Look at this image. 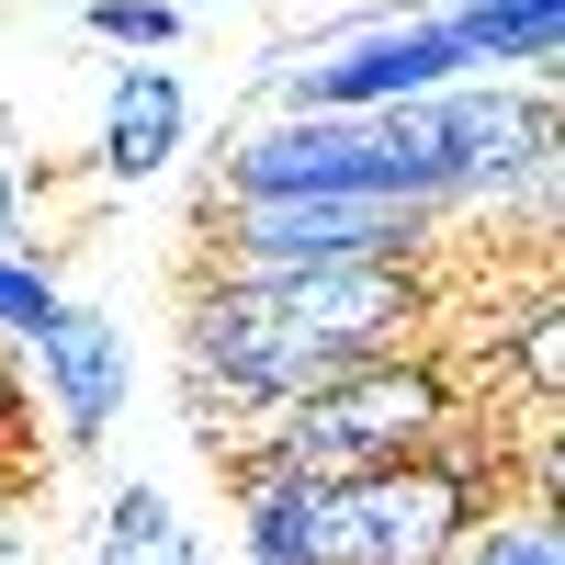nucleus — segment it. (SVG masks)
Wrapping results in <instances>:
<instances>
[{
	"label": "nucleus",
	"mask_w": 565,
	"mask_h": 565,
	"mask_svg": "<svg viewBox=\"0 0 565 565\" xmlns=\"http://www.w3.org/2000/svg\"><path fill=\"white\" fill-rule=\"evenodd\" d=\"M441 340V282L418 260H317V271H193L181 295V407L193 441H238L249 418L306 396L317 373Z\"/></svg>",
	"instance_id": "f257e3e1"
},
{
	"label": "nucleus",
	"mask_w": 565,
	"mask_h": 565,
	"mask_svg": "<svg viewBox=\"0 0 565 565\" xmlns=\"http://www.w3.org/2000/svg\"><path fill=\"white\" fill-rule=\"evenodd\" d=\"M463 362L452 340H407V351H373L317 373L306 396H282L271 418H249L238 441H215V463H282V476H362V463H396V452H430L463 430Z\"/></svg>",
	"instance_id": "f03ea898"
},
{
	"label": "nucleus",
	"mask_w": 565,
	"mask_h": 565,
	"mask_svg": "<svg viewBox=\"0 0 565 565\" xmlns=\"http://www.w3.org/2000/svg\"><path fill=\"white\" fill-rule=\"evenodd\" d=\"M373 125H385L407 204H430V215H498V204L554 193V79L476 68V79H441V90H407Z\"/></svg>",
	"instance_id": "7ed1b4c3"
},
{
	"label": "nucleus",
	"mask_w": 565,
	"mask_h": 565,
	"mask_svg": "<svg viewBox=\"0 0 565 565\" xmlns=\"http://www.w3.org/2000/svg\"><path fill=\"white\" fill-rule=\"evenodd\" d=\"M498 498L509 487L487 476L476 418H463V430L430 441V452L362 463V476H317V554L328 565H441Z\"/></svg>",
	"instance_id": "20e7f679"
},
{
	"label": "nucleus",
	"mask_w": 565,
	"mask_h": 565,
	"mask_svg": "<svg viewBox=\"0 0 565 565\" xmlns=\"http://www.w3.org/2000/svg\"><path fill=\"white\" fill-rule=\"evenodd\" d=\"M441 249L430 204L396 193H215L204 271H317V260H418Z\"/></svg>",
	"instance_id": "39448f33"
},
{
	"label": "nucleus",
	"mask_w": 565,
	"mask_h": 565,
	"mask_svg": "<svg viewBox=\"0 0 565 565\" xmlns=\"http://www.w3.org/2000/svg\"><path fill=\"white\" fill-rule=\"evenodd\" d=\"M215 193H396V204H407V181H396L385 125H373V114H317V103H282L271 125L226 136Z\"/></svg>",
	"instance_id": "423d86ee"
},
{
	"label": "nucleus",
	"mask_w": 565,
	"mask_h": 565,
	"mask_svg": "<svg viewBox=\"0 0 565 565\" xmlns=\"http://www.w3.org/2000/svg\"><path fill=\"white\" fill-rule=\"evenodd\" d=\"M441 79H476V45L430 12H385L362 23L351 45H328L317 68H282V103H317V114H385L407 90H441Z\"/></svg>",
	"instance_id": "0eeeda50"
},
{
	"label": "nucleus",
	"mask_w": 565,
	"mask_h": 565,
	"mask_svg": "<svg viewBox=\"0 0 565 565\" xmlns=\"http://www.w3.org/2000/svg\"><path fill=\"white\" fill-rule=\"evenodd\" d=\"M23 362L45 373L57 452H103V441H114V418H125V396H136V351H125V328H114L103 306H68Z\"/></svg>",
	"instance_id": "6e6552de"
},
{
	"label": "nucleus",
	"mask_w": 565,
	"mask_h": 565,
	"mask_svg": "<svg viewBox=\"0 0 565 565\" xmlns=\"http://www.w3.org/2000/svg\"><path fill=\"white\" fill-rule=\"evenodd\" d=\"M181 136H193V90H181V68L136 57L103 90V148H90V170H103L114 193H136V181H159L181 159Z\"/></svg>",
	"instance_id": "1a4fd4ad"
},
{
	"label": "nucleus",
	"mask_w": 565,
	"mask_h": 565,
	"mask_svg": "<svg viewBox=\"0 0 565 565\" xmlns=\"http://www.w3.org/2000/svg\"><path fill=\"white\" fill-rule=\"evenodd\" d=\"M226 509H238V565H328L317 554V476L282 463H215Z\"/></svg>",
	"instance_id": "9d476101"
},
{
	"label": "nucleus",
	"mask_w": 565,
	"mask_h": 565,
	"mask_svg": "<svg viewBox=\"0 0 565 565\" xmlns=\"http://www.w3.org/2000/svg\"><path fill=\"white\" fill-rule=\"evenodd\" d=\"M396 12H430L476 45V68H521V79H554L565 57V0H396Z\"/></svg>",
	"instance_id": "9b49d317"
},
{
	"label": "nucleus",
	"mask_w": 565,
	"mask_h": 565,
	"mask_svg": "<svg viewBox=\"0 0 565 565\" xmlns=\"http://www.w3.org/2000/svg\"><path fill=\"white\" fill-rule=\"evenodd\" d=\"M79 565H204V543H193V521H181L159 487H114L90 543H79Z\"/></svg>",
	"instance_id": "f8f14e48"
},
{
	"label": "nucleus",
	"mask_w": 565,
	"mask_h": 565,
	"mask_svg": "<svg viewBox=\"0 0 565 565\" xmlns=\"http://www.w3.org/2000/svg\"><path fill=\"white\" fill-rule=\"evenodd\" d=\"M452 565H565V521H554V498H498L487 521L452 543Z\"/></svg>",
	"instance_id": "ddd939ff"
},
{
	"label": "nucleus",
	"mask_w": 565,
	"mask_h": 565,
	"mask_svg": "<svg viewBox=\"0 0 565 565\" xmlns=\"http://www.w3.org/2000/svg\"><path fill=\"white\" fill-rule=\"evenodd\" d=\"M57 317H68L57 260H45V249H23V238H0V340H12V351H34Z\"/></svg>",
	"instance_id": "4468645a"
},
{
	"label": "nucleus",
	"mask_w": 565,
	"mask_h": 565,
	"mask_svg": "<svg viewBox=\"0 0 565 565\" xmlns=\"http://www.w3.org/2000/svg\"><path fill=\"white\" fill-rule=\"evenodd\" d=\"M79 23L103 34V45H125V57H170L181 23H193V0H90Z\"/></svg>",
	"instance_id": "2eb2a0df"
},
{
	"label": "nucleus",
	"mask_w": 565,
	"mask_h": 565,
	"mask_svg": "<svg viewBox=\"0 0 565 565\" xmlns=\"http://www.w3.org/2000/svg\"><path fill=\"white\" fill-rule=\"evenodd\" d=\"M0 487H34V385L12 340H0Z\"/></svg>",
	"instance_id": "dca6fc26"
},
{
	"label": "nucleus",
	"mask_w": 565,
	"mask_h": 565,
	"mask_svg": "<svg viewBox=\"0 0 565 565\" xmlns=\"http://www.w3.org/2000/svg\"><path fill=\"white\" fill-rule=\"evenodd\" d=\"M23 204H34V181H23L12 148H0V238H23Z\"/></svg>",
	"instance_id": "f3484780"
}]
</instances>
